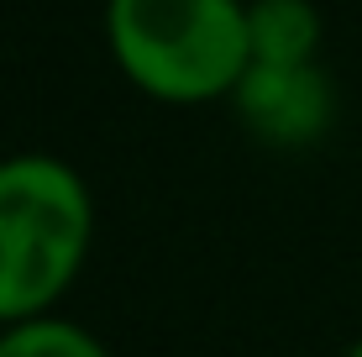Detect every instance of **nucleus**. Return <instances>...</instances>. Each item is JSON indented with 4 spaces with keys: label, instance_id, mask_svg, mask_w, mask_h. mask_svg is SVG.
I'll return each instance as SVG.
<instances>
[{
    "label": "nucleus",
    "instance_id": "obj_3",
    "mask_svg": "<svg viewBox=\"0 0 362 357\" xmlns=\"http://www.w3.org/2000/svg\"><path fill=\"white\" fill-rule=\"evenodd\" d=\"M231 110L263 147L294 153L331 131L336 84L320 64H247L242 84L231 90Z\"/></svg>",
    "mask_w": 362,
    "mask_h": 357
},
{
    "label": "nucleus",
    "instance_id": "obj_1",
    "mask_svg": "<svg viewBox=\"0 0 362 357\" xmlns=\"http://www.w3.org/2000/svg\"><path fill=\"white\" fill-rule=\"evenodd\" d=\"M95 242V194L53 153L0 158V326L53 315L84 274Z\"/></svg>",
    "mask_w": 362,
    "mask_h": 357
},
{
    "label": "nucleus",
    "instance_id": "obj_2",
    "mask_svg": "<svg viewBox=\"0 0 362 357\" xmlns=\"http://www.w3.org/2000/svg\"><path fill=\"white\" fill-rule=\"evenodd\" d=\"M105 47L147 100H231L252 64L247 0H105Z\"/></svg>",
    "mask_w": 362,
    "mask_h": 357
},
{
    "label": "nucleus",
    "instance_id": "obj_4",
    "mask_svg": "<svg viewBox=\"0 0 362 357\" xmlns=\"http://www.w3.org/2000/svg\"><path fill=\"white\" fill-rule=\"evenodd\" d=\"M315 0H247V53L252 64H315L320 53Z\"/></svg>",
    "mask_w": 362,
    "mask_h": 357
},
{
    "label": "nucleus",
    "instance_id": "obj_6",
    "mask_svg": "<svg viewBox=\"0 0 362 357\" xmlns=\"http://www.w3.org/2000/svg\"><path fill=\"white\" fill-rule=\"evenodd\" d=\"M341 357H362V336H357V341H352V347H346Z\"/></svg>",
    "mask_w": 362,
    "mask_h": 357
},
{
    "label": "nucleus",
    "instance_id": "obj_5",
    "mask_svg": "<svg viewBox=\"0 0 362 357\" xmlns=\"http://www.w3.org/2000/svg\"><path fill=\"white\" fill-rule=\"evenodd\" d=\"M0 357H110V347L79 321L37 315L21 326H0Z\"/></svg>",
    "mask_w": 362,
    "mask_h": 357
}]
</instances>
